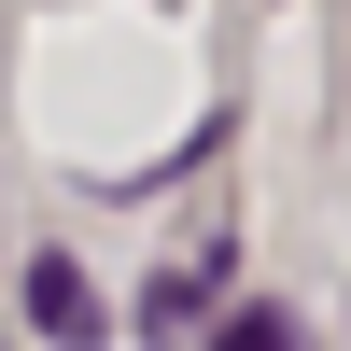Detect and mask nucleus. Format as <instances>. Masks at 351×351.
Returning <instances> with one entry per match:
<instances>
[{
	"label": "nucleus",
	"mask_w": 351,
	"mask_h": 351,
	"mask_svg": "<svg viewBox=\"0 0 351 351\" xmlns=\"http://www.w3.org/2000/svg\"><path fill=\"white\" fill-rule=\"evenodd\" d=\"M28 309H43V337H99V295H84V267H28Z\"/></svg>",
	"instance_id": "nucleus-1"
},
{
	"label": "nucleus",
	"mask_w": 351,
	"mask_h": 351,
	"mask_svg": "<svg viewBox=\"0 0 351 351\" xmlns=\"http://www.w3.org/2000/svg\"><path fill=\"white\" fill-rule=\"evenodd\" d=\"M211 351H295V324H281V309H239V324H225Z\"/></svg>",
	"instance_id": "nucleus-2"
}]
</instances>
